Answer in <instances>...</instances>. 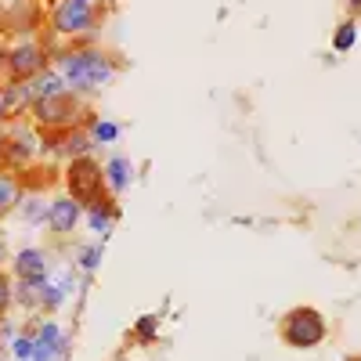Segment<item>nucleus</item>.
<instances>
[{
    "mask_svg": "<svg viewBox=\"0 0 361 361\" xmlns=\"http://www.w3.org/2000/svg\"><path fill=\"white\" fill-rule=\"evenodd\" d=\"M37 112H40L44 123H66V119H73L76 105H73V98L51 94V98H37Z\"/></svg>",
    "mask_w": 361,
    "mask_h": 361,
    "instance_id": "obj_6",
    "label": "nucleus"
},
{
    "mask_svg": "<svg viewBox=\"0 0 361 361\" xmlns=\"http://www.w3.org/2000/svg\"><path fill=\"white\" fill-rule=\"evenodd\" d=\"M54 343H58V329H54V325H44V329H40V340H37V347H33V361H47L51 350H54Z\"/></svg>",
    "mask_w": 361,
    "mask_h": 361,
    "instance_id": "obj_11",
    "label": "nucleus"
},
{
    "mask_svg": "<svg viewBox=\"0 0 361 361\" xmlns=\"http://www.w3.org/2000/svg\"><path fill=\"white\" fill-rule=\"evenodd\" d=\"M69 188H73V195L80 199V206L102 202V170H98V163L87 159V156H80V159L69 166Z\"/></svg>",
    "mask_w": 361,
    "mask_h": 361,
    "instance_id": "obj_3",
    "label": "nucleus"
},
{
    "mask_svg": "<svg viewBox=\"0 0 361 361\" xmlns=\"http://www.w3.org/2000/svg\"><path fill=\"white\" fill-rule=\"evenodd\" d=\"M18 199V185H15V180H0V209H4V206H11Z\"/></svg>",
    "mask_w": 361,
    "mask_h": 361,
    "instance_id": "obj_14",
    "label": "nucleus"
},
{
    "mask_svg": "<svg viewBox=\"0 0 361 361\" xmlns=\"http://www.w3.org/2000/svg\"><path fill=\"white\" fill-rule=\"evenodd\" d=\"M18 275L25 279V282H47L44 275H47V271H44V253L40 250H25V253H18Z\"/></svg>",
    "mask_w": 361,
    "mask_h": 361,
    "instance_id": "obj_8",
    "label": "nucleus"
},
{
    "mask_svg": "<svg viewBox=\"0 0 361 361\" xmlns=\"http://www.w3.org/2000/svg\"><path fill=\"white\" fill-rule=\"evenodd\" d=\"M83 4H90V0H83Z\"/></svg>",
    "mask_w": 361,
    "mask_h": 361,
    "instance_id": "obj_21",
    "label": "nucleus"
},
{
    "mask_svg": "<svg viewBox=\"0 0 361 361\" xmlns=\"http://www.w3.org/2000/svg\"><path fill=\"white\" fill-rule=\"evenodd\" d=\"M8 112V102H4V90H0V116H4Z\"/></svg>",
    "mask_w": 361,
    "mask_h": 361,
    "instance_id": "obj_19",
    "label": "nucleus"
},
{
    "mask_svg": "<svg viewBox=\"0 0 361 361\" xmlns=\"http://www.w3.org/2000/svg\"><path fill=\"white\" fill-rule=\"evenodd\" d=\"M29 87H33V94L37 98H51V94H58V90H62L66 87V76H58V73H37V80L33 83H29Z\"/></svg>",
    "mask_w": 361,
    "mask_h": 361,
    "instance_id": "obj_9",
    "label": "nucleus"
},
{
    "mask_svg": "<svg viewBox=\"0 0 361 361\" xmlns=\"http://www.w3.org/2000/svg\"><path fill=\"white\" fill-rule=\"evenodd\" d=\"M90 22H94L90 18V4H83V0H62L51 11V25L66 37H80L83 29H90Z\"/></svg>",
    "mask_w": 361,
    "mask_h": 361,
    "instance_id": "obj_4",
    "label": "nucleus"
},
{
    "mask_svg": "<svg viewBox=\"0 0 361 361\" xmlns=\"http://www.w3.org/2000/svg\"><path fill=\"white\" fill-rule=\"evenodd\" d=\"M347 4H350V8H361V0H347Z\"/></svg>",
    "mask_w": 361,
    "mask_h": 361,
    "instance_id": "obj_20",
    "label": "nucleus"
},
{
    "mask_svg": "<svg viewBox=\"0 0 361 361\" xmlns=\"http://www.w3.org/2000/svg\"><path fill=\"white\" fill-rule=\"evenodd\" d=\"M47 217H51V228L54 231H69L76 224V217H80V202L76 199H58V202H51Z\"/></svg>",
    "mask_w": 361,
    "mask_h": 361,
    "instance_id": "obj_7",
    "label": "nucleus"
},
{
    "mask_svg": "<svg viewBox=\"0 0 361 361\" xmlns=\"http://www.w3.org/2000/svg\"><path fill=\"white\" fill-rule=\"evenodd\" d=\"M4 304H8V286L0 282V307H4Z\"/></svg>",
    "mask_w": 361,
    "mask_h": 361,
    "instance_id": "obj_18",
    "label": "nucleus"
},
{
    "mask_svg": "<svg viewBox=\"0 0 361 361\" xmlns=\"http://www.w3.org/2000/svg\"><path fill=\"white\" fill-rule=\"evenodd\" d=\"M354 40H357V25H354V22H343V25L336 29V37H333V47H336V51H350Z\"/></svg>",
    "mask_w": 361,
    "mask_h": 361,
    "instance_id": "obj_13",
    "label": "nucleus"
},
{
    "mask_svg": "<svg viewBox=\"0 0 361 361\" xmlns=\"http://www.w3.org/2000/svg\"><path fill=\"white\" fill-rule=\"evenodd\" d=\"M282 336H286L289 347H314V343L325 336V325H322L318 311L296 307V311L286 314V322H282Z\"/></svg>",
    "mask_w": 361,
    "mask_h": 361,
    "instance_id": "obj_2",
    "label": "nucleus"
},
{
    "mask_svg": "<svg viewBox=\"0 0 361 361\" xmlns=\"http://www.w3.org/2000/svg\"><path fill=\"white\" fill-rule=\"evenodd\" d=\"M119 127L116 123H94V141H116Z\"/></svg>",
    "mask_w": 361,
    "mask_h": 361,
    "instance_id": "obj_15",
    "label": "nucleus"
},
{
    "mask_svg": "<svg viewBox=\"0 0 361 361\" xmlns=\"http://www.w3.org/2000/svg\"><path fill=\"white\" fill-rule=\"evenodd\" d=\"M15 354L25 361L29 354H33V340H29V336H22V340H15Z\"/></svg>",
    "mask_w": 361,
    "mask_h": 361,
    "instance_id": "obj_16",
    "label": "nucleus"
},
{
    "mask_svg": "<svg viewBox=\"0 0 361 361\" xmlns=\"http://www.w3.org/2000/svg\"><path fill=\"white\" fill-rule=\"evenodd\" d=\"M109 185H112L116 192H123V188L130 185V163H127L123 156L109 159Z\"/></svg>",
    "mask_w": 361,
    "mask_h": 361,
    "instance_id": "obj_10",
    "label": "nucleus"
},
{
    "mask_svg": "<svg viewBox=\"0 0 361 361\" xmlns=\"http://www.w3.org/2000/svg\"><path fill=\"white\" fill-rule=\"evenodd\" d=\"M62 76L76 87H94L112 80V62L98 51H73L62 58Z\"/></svg>",
    "mask_w": 361,
    "mask_h": 361,
    "instance_id": "obj_1",
    "label": "nucleus"
},
{
    "mask_svg": "<svg viewBox=\"0 0 361 361\" xmlns=\"http://www.w3.org/2000/svg\"><path fill=\"white\" fill-rule=\"evenodd\" d=\"M0 156H4V152H0Z\"/></svg>",
    "mask_w": 361,
    "mask_h": 361,
    "instance_id": "obj_22",
    "label": "nucleus"
},
{
    "mask_svg": "<svg viewBox=\"0 0 361 361\" xmlns=\"http://www.w3.org/2000/svg\"><path fill=\"white\" fill-rule=\"evenodd\" d=\"M8 69L15 80H33L40 69H44V51L33 44V40H22L8 51Z\"/></svg>",
    "mask_w": 361,
    "mask_h": 361,
    "instance_id": "obj_5",
    "label": "nucleus"
},
{
    "mask_svg": "<svg viewBox=\"0 0 361 361\" xmlns=\"http://www.w3.org/2000/svg\"><path fill=\"white\" fill-rule=\"evenodd\" d=\"M98 260H102V246H90V250L83 253V260H80V264H83V267H94Z\"/></svg>",
    "mask_w": 361,
    "mask_h": 361,
    "instance_id": "obj_17",
    "label": "nucleus"
},
{
    "mask_svg": "<svg viewBox=\"0 0 361 361\" xmlns=\"http://www.w3.org/2000/svg\"><path fill=\"white\" fill-rule=\"evenodd\" d=\"M112 217H116L112 206H105V202H94V206H90V228H94V231H105Z\"/></svg>",
    "mask_w": 361,
    "mask_h": 361,
    "instance_id": "obj_12",
    "label": "nucleus"
}]
</instances>
